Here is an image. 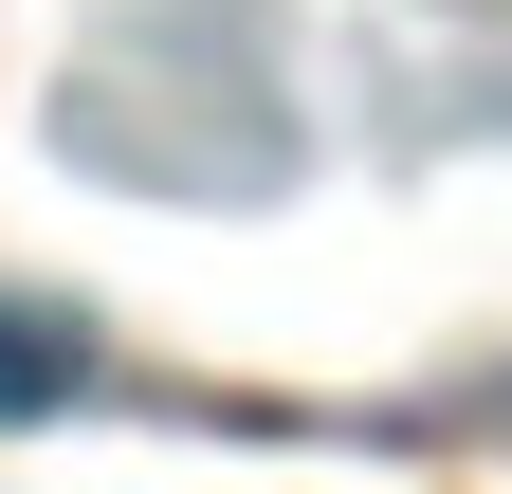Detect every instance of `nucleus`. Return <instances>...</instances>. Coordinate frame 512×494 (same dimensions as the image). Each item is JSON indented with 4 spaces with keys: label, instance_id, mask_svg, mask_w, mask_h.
I'll use <instances>...</instances> for the list:
<instances>
[{
    "label": "nucleus",
    "instance_id": "1",
    "mask_svg": "<svg viewBox=\"0 0 512 494\" xmlns=\"http://www.w3.org/2000/svg\"><path fill=\"white\" fill-rule=\"evenodd\" d=\"M37 403H74V348H55L37 312H0V421H37Z\"/></svg>",
    "mask_w": 512,
    "mask_h": 494
}]
</instances>
